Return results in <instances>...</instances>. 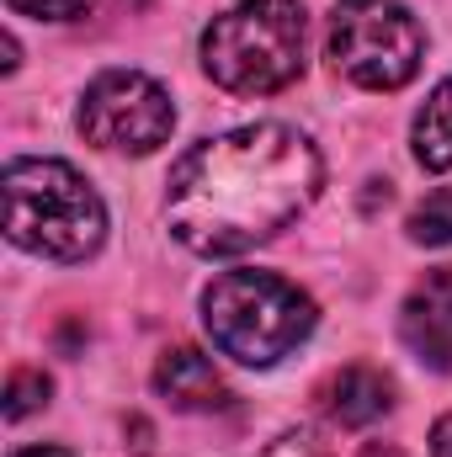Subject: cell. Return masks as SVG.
<instances>
[{
  "label": "cell",
  "instance_id": "6da1fadb",
  "mask_svg": "<svg viewBox=\"0 0 452 457\" xmlns=\"http://www.w3.org/2000/svg\"><path fill=\"white\" fill-rule=\"evenodd\" d=\"M325 187L314 138L293 122H245L192 144L165 181V224L208 261L245 255L298 224Z\"/></svg>",
  "mask_w": 452,
  "mask_h": 457
},
{
  "label": "cell",
  "instance_id": "7a4b0ae2",
  "mask_svg": "<svg viewBox=\"0 0 452 457\" xmlns=\"http://www.w3.org/2000/svg\"><path fill=\"white\" fill-rule=\"evenodd\" d=\"M5 239L43 261H91L107 239V203L70 160L16 154L5 165Z\"/></svg>",
  "mask_w": 452,
  "mask_h": 457
},
{
  "label": "cell",
  "instance_id": "3957f363",
  "mask_svg": "<svg viewBox=\"0 0 452 457\" xmlns=\"http://www.w3.org/2000/svg\"><path fill=\"white\" fill-rule=\"evenodd\" d=\"M314 298L277 271L239 266L203 287V330L213 351L239 367H277L314 336Z\"/></svg>",
  "mask_w": 452,
  "mask_h": 457
},
{
  "label": "cell",
  "instance_id": "277c9868",
  "mask_svg": "<svg viewBox=\"0 0 452 457\" xmlns=\"http://www.w3.org/2000/svg\"><path fill=\"white\" fill-rule=\"evenodd\" d=\"M197 54L229 96H277L304 75L309 16L298 0H239L203 27Z\"/></svg>",
  "mask_w": 452,
  "mask_h": 457
},
{
  "label": "cell",
  "instance_id": "5b68a950",
  "mask_svg": "<svg viewBox=\"0 0 452 457\" xmlns=\"http://www.w3.org/2000/svg\"><path fill=\"white\" fill-rule=\"evenodd\" d=\"M336 75L362 91H399L421 75L426 59V27L405 0H336L331 11V43H325Z\"/></svg>",
  "mask_w": 452,
  "mask_h": 457
},
{
  "label": "cell",
  "instance_id": "8992f818",
  "mask_svg": "<svg viewBox=\"0 0 452 457\" xmlns=\"http://www.w3.org/2000/svg\"><path fill=\"white\" fill-rule=\"evenodd\" d=\"M75 128L96 149H113V154H155L176 133V102L144 70H102L86 86L80 107H75Z\"/></svg>",
  "mask_w": 452,
  "mask_h": 457
},
{
  "label": "cell",
  "instance_id": "52a82bcc",
  "mask_svg": "<svg viewBox=\"0 0 452 457\" xmlns=\"http://www.w3.org/2000/svg\"><path fill=\"white\" fill-rule=\"evenodd\" d=\"M399 341L431 372H452V266H431L399 303Z\"/></svg>",
  "mask_w": 452,
  "mask_h": 457
},
{
  "label": "cell",
  "instance_id": "ba28073f",
  "mask_svg": "<svg viewBox=\"0 0 452 457\" xmlns=\"http://www.w3.org/2000/svg\"><path fill=\"white\" fill-rule=\"evenodd\" d=\"M155 394L171 410H187V415H213V410H229V399H234L224 372L213 367V356H203L197 345L160 351V361H155Z\"/></svg>",
  "mask_w": 452,
  "mask_h": 457
},
{
  "label": "cell",
  "instance_id": "9c48e42d",
  "mask_svg": "<svg viewBox=\"0 0 452 457\" xmlns=\"http://www.w3.org/2000/svg\"><path fill=\"white\" fill-rule=\"evenodd\" d=\"M320 410L340 431H362V426H372V420H383L394 410V378L378 372V367H362V361L340 367L320 388Z\"/></svg>",
  "mask_w": 452,
  "mask_h": 457
},
{
  "label": "cell",
  "instance_id": "30bf717a",
  "mask_svg": "<svg viewBox=\"0 0 452 457\" xmlns=\"http://www.w3.org/2000/svg\"><path fill=\"white\" fill-rule=\"evenodd\" d=\"M410 149L421 160V170H452V75L426 96V107L415 112V128H410Z\"/></svg>",
  "mask_w": 452,
  "mask_h": 457
},
{
  "label": "cell",
  "instance_id": "8fae6325",
  "mask_svg": "<svg viewBox=\"0 0 452 457\" xmlns=\"http://www.w3.org/2000/svg\"><path fill=\"white\" fill-rule=\"evenodd\" d=\"M405 228H410L415 245H452V187L426 192V197L410 208Z\"/></svg>",
  "mask_w": 452,
  "mask_h": 457
},
{
  "label": "cell",
  "instance_id": "7c38bea8",
  "mask_svg": "<svg viewBox=\"0 0 452 457\" xmlns=\"http://www.w3.org/2000/svg\"><path fill=\"white\" fill-rule=\"evenodd\" d=\"M48 394H54L48 372H38V367H16L11 383H5V420H27L32 410L48 404Z\"/></svg>",
  "mask_w": 452,
  "mask_h": 457
},
{
  "label": "cell",
  "instance_id": "4fadbf2b",
  "mask_svg": "<svg viewBox=\"0 0 452 457\" xmlns=\"http://www.w3.org/2000/svg\"><path fill=\"white\" fill-rule=\"evenodd\" d=\"M16 16H38V21H70V16H80L91 0H5Z\"/></svg>",
  "mask_w": 452,
  "mask_h": 457
},
{
  "label": "cell",
  "instance_id": "5bb4252c",
  "mask_svg": "<svg viewBox=\"0 0 452 457\" xmlns=\"http://www.w3.org/2000/svg\"><path fill=\"white\" fill-rule=\"evenodd\" d=\"M261 457H331V453L320 447V436H314V431H282V436H277Z\"/></svg>",
  "mask_w": 452,
  "mask_h": 457
},
{
  "label": "cell",
  "instance_id": "9a60e30c",
  "mask_svg": "<svg viewBox=\"0 0 452 457\" xmlns=\"http://www.w3.org/2000/svg\"><path fill=\"white\" fill-rule=\"evenodd\" d=\"M431 457H452V415L431 426Z\"/></svg>",
  "mask_w": 452,
  "mask_h": 457
},
{
  "label": "cell",
  "instance_id": "2e32d148",
  "mask_svg": "<svg viewBox=\"0 0 452 457\" xmlns=\"http://www.w3.org/2000/svg\"><path fill=\"white\" fill-rule=\"evenodd\" d=\"M11 457H75V453H64V447H21V453H11Z\"/></svg>",
  "mask_w": 452,
  "mask_h": 457
},
{
  "label": "cell",
  "instance_id": "e0dca14e",
  "mask_svg": "<svg viewBox=\"0 0 452 457\" xmlns=\"http://www.w3.org/2000/svg\"><path fill=\"white\" fill-rule=\"evenodd\" d=\"M362 457H405V453H399V447H389V442H367Z\"/></svg>",
  "mask_w": 452,
  "mask_h": 457
}]
</instances>
